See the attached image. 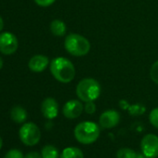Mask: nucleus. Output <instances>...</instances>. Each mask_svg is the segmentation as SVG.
<instances>
[{"label": "nucleus", "instance_id": "nucleus-7", "mask_svg": "<svg viewBox=\"0 0 158 158\" xmlns=\"http://www.w3.org/2000/svg\"><path fill=\"white\" fill-rule=\"evenodd\" d=\"M17 37L9 32L0 34V52L5 55H11L18 49Z\"/></svg>", "mask_w": 158, "mask_h": 158}, {"label": "nucleus", "instance_id": "nucleus-11", "mask_svg": "<svg viewBox=\"0 0 158 158\" xmlns=\"http://www.w3.org/2000/svg\"><path fill=\"white\" fill-rule=\"evenodd\" d=\"M48 58L44 55H35L32 57L28 62V67L31 71L35 73L43 72L48 65Z\"/></svg>", "mask_w": 158, "mask_h": 158}, {"label": "nucleus", "instance_id": "nucleus-16", "mask_svg": "<svg viewBox=\"0 0 158 158\" xmlns=\"http://www.w3.org/2000/svg\"><path fill=\"white\" fill-rule=\"evenodd\" d=\"M138 153L129 148H122L117 151L116 158H137Z\"/></svg>", "mask_w": 158, "mask_h": 158}, {"label": "nucleus", "instance_id": "nucleus-12", "mask_svg": "<svg viewBox=\"0 0 158 158\" xmlns=\"http://www.w3.org/2000/svg\"><path fill=\"white\" fill-rule=\"evenodd\" d=\"M10 117L15 123L22 124L26 120L27 113L24 108H23L21 106H15L14 108H12V110L10 112Z\"/></svg>", "mask_w": 158, "mask_h": 158}, {"label": "nucleus", "instance_id": "nucleus-25", "mask_svg": "<svg viewBox=\"0 0 158 158\" xmlns=\"http://www.w3.org/2000/svg\"><path fill=\"white\" fill-rule=\"evenodd\" d=\"M4 28V22H3V19L0 17V31H2Z\"/></svg>", "mask_w": 158, "mask_h": 158}, {"label": "nucleus", "instance_id": "nucleus-18", "mask_svg": "<svg viewBox=\"0 0 158 158\" xmlns=\"http://www.w3.org/2000/svg\"><path fill=\"white\" fill-rule=\"evenodd\" d=\"M150 77L152 80V82L158 85V60H156L152 65L150 70Z\"/></svg>", "mask_w": 158, "mask_h": 158}, {"label": "nucleus", "instance_id": "nucleus-10", "mask_svg": "<svg viewBox=\"0 0 158 158\" xmlns=\"http://www.w3.org/2000/svg\"><path fill=\"white\" fill-rule=\"evenodd\" d=\"M41 112L47 119H54L59 114V104L53 98H47L41 104Z\"/></svg>", "mask_w": 158, "mask_h": 158}, {"label": "nucleus", "instance_id": "nucleus-21", "mask_svg": "<svg viewBox=\"0 0 158 158\" xmlns=\"http://www.w3.org/2000/svg\"><path fill=\"white\" fill-rule=\"evenodd\" d=\"M84 110L89 114H93L96 112V104L94 102H88L84 106Z\"/></svg>", "mask_w": 158, "mask_h": 158}, {"label": "nucleus", "instance_id": "nucleus-28", "mask_svg": "<svg viewBox=\"0 0 158 158\" xmlns=\"http://www.w3.org/2000/svg\"><path fill=\"white\" fill-rule=\"evenodd\" d=\"M2 145H3V140H2L1 137H0V149L2 148Z\"/></svg>", "mask_w": 158, "mask_h": 158}, {"label": "nucleus", "instance_id": "nucleus-26", "mask_svg": "<svg viewBox=\"0 0 158 158\" xmlns=\"http://www.w3.org/2000/svg\"><path fill=\"white\" fill-rule=\"evenodd\" d=\"M137 158H147L143 153H141V154H138L137 155Z\"/></svg>", "mask_w": 158, "mask_h": 158}, {"label": "nucleus", "instance_id": "nucleus-6", "mask_svg": "<svg viewBox=\"0 0 158 158\" xmlns=\"http://www.w3.org/2000/svg\"><path fill=\"white\" fill-rule=\"evenodd\" d=\"M140 148L147 158H156L158 156V137L154 134L145 135L141 139Z\"/></svg>", "mask_w": 158, "mask_h": 158}, {"label": "nucleus", "instance_id": "nucleus-14", "mask_svg": "<svg viewBox=\"0 0 158 158\" xmlns=\"http://www.w3.org/2000/svg\"><path fill=\"white\" fill-rule=\"evenodd\" d=\"M60 158H84V153L79 148L68 147L61 152Z\"/></svg>", "mask_w": 158, "mask_h": 158}, {"label": "nucleus", "instance_id": "nucleus-4", "mask_svg": "<svg viewBox=\"0 0 158 158\" xmlns=\"http://www.w3.org/2000/svg\"><path fill=\"white\" fill-rule=\"evenodd\" d=\"M66 51L74 57H83L90 50L89 41L83 35L78 34H70L64 40Z\"/></svg>", "mask_w": 158, "mask_h": 158}, {"label": "nucleus", "instance_id": "nucleus-1", "mask_svg": "<svg viewBox=\"0 0 158 158\" xmlns=\"http://www.w3.org/2000/svg\"><path fill=\"white\" fill-rule=\"evenodd\" d=\"M53 77L60 83L67 84L73 80L75 76V68L71 60L63 57L53 59L49 66Z\"/></svg>", "mask_w": 158, "mask_h": 158}, {"label": "nucleus", "instance_id": "nucleus-27", "mask_svg": "<svg viewBox=\"0 0 158 158\" xmlns=\"http://www.w3.org/2000/svg\"><path fill=\"white\" fill-rule=\"evenodd\" d=\"M2 67H3V60L1 57H0V70L2 69Z\"/></svg>", "mask_w": 158, "mask_h": 158}, {"label": "nucleus", "instance_id": "nucleus-24", "mask_svg": "<svg viewBox=\"0 0 158 158\" xmlns=\"http://www.w3.org/2000/svg\"><path fill=\"white\" fill-rule=\"evenodd\" d=\"M119 106H120L123 110H127L128 107H129V104H128V102H127V101L122 100V101L119 102Z\"/></svg>", "mask_w": 158, "mask_h": 158}, {"label": "nucleus", "instance_id": "nucleus-22", "mask_svg": "<svg viewBox=\"0 0 158 158\" xmlns=\"http://www.w3.org/2000/svg\"><path fill=\"white\" fill-rule=\"evenodd\" d=\"M56 0H35V2L40 7H49Z\"/></svg>", "mask_w": 158, "mask_h": 158}, {"label": "nucleus", "instance_id": "nucleus-15", "mask_svg": "<svg viewBox=\"0 0 158 158\" xmlns=\"http://www.w3.org/2000/svg\"><path fill=\"white\" fill-rule=\"evenodd\" d=\"M43 158H60V153L58 149L53 145H46L41 151Z\"/></svg>", "mask_w": 158, "mask_h": 158}, {"label": "nucleus", "instance_id": "nucleus-2", "mask_svg": "<svg viewBox=\"0 0 158 158\" xmlns=\"http://www.w3.org/2000/svg\"><path fill=\"white\" fill-rule=\"evenodd\" d=\"M101 85L94 78H84L76 86V95L81 102H94L101 95Z\"/></svg>", "mask_w": 158, "mask_h": 158}, {"label": "nucleus", "instance_id": "nucleus-8", "mask_svg": "<svg viewBox=\"0 0 158 158\" xmlns=\"http://www.w3.org/2000/svg\"><path fill=\"white\" fill-rule=\"evenodd\" d=\"M84 111L83 103L78 100L68 101L62 108L63 115L68 119H75L79 117Z\"/></svg>", "mask_w": 158, "mask_h": 158}, {"label": "nucleus", "instance_id": "nucleus-17", "mask_svg": "<svg viewBox=\"0 0 158 158\" xmlns=\"http://www.w3.org/2000/svg\"><path fill=\"white\" fill-rule=\"evenodd\" d=\"M128 112L131 115H134V116H137V115H140V114H143L146 111V108L144 105L140 104V103H136V104H132V105H129L128 107Z\"/></svg>", "mask_w": 158, "mask_h": 158}, {"label": "nucleus", "instance_id": "nucleus-23", "mask_svg": "<svg viewBox=\"0 0 158 158\" xmlns=\"http://www.w3.org/2000/svg\"><path fill=\"white\" fill-rule=\"evenodd\" d=\"M24 158H43V157L42 154L37 152H30L25 155Z\"/></svg>", "mask_w": 158, "mask_h": 158}, {"label": "nucleus", "instance_id": "nucleus-19", "mask_svg": "<svg viewBox=\"0 0 158 158\" xmlns=\"http://www.w3.org/2000/svg\"><path fill=\"white\" fill-rule=\"evenodd\" d=\"M149 121L155 128L158 129V107L151 111L149 114Z\"/></svg>", "mask_w": 158, "mask_h": 158}, {"label": "nucleus", "instance_id": "nucleus-3", "mask_svg": "<svg viewBox=\"0 0 158 158\" xmlns=\"http://www.w3.org/2000/svg\"><path fill=\"white\" fill-rule=\"evenodd\" d=\"M100 127L90 121L79 123L73 130L76 140L81 144H91L100 137Z\"/></svg>", "mask_w": 158, "mask_h": 158}, {"label": "nucleus", "instance_id": "nucleus-13", "mask_svg": "<svg viewBox=\"0 0 158 158\" xmlns=\"http://www.w3.org/2000/svg\"><path fill=\"white\" fill-rule=\"evenodd\" d=\"M66 24L60 20H54L50 23V31L56 36H63L66 33Z\"/></svg>", "mask_w": 158, "mask_h": 158}, {"label": "nucleus", "instance_id": "nucleus-5", "mask_svg": "<svg viewBox=\"0 0 158 158\" xmlns=\"http://www.w3.org/2000/svg\"><path fill=\"white\" fill-rule=\"evenodd\" d=\"M19 135L23 143L27 146H34L39 142L41 138V131L35 123L29 122L22 126L19 131Z\"/></svg>", "mask_w": 158, "mask_h": 158}, {"label": "nucleus", "instance_id": "nucleus-20", "mask_svg": "<svg viewBox=\"0 0 158 158\" xmlns=\"http://www.w3.org/2000/svg\"><path fill=\"white\" fill-rule=\"evenodd\" d=\"M4 158H24L22 151L18 150V149H12V150H10Z\"/></svg>", "mask_w": 158, "mask_h": 158}, {"label": "nucleus", "instance_id": "nucleus-9", "mask_svg": "<svg viewBox=\"0 0 158 158\" xmlns=\"http://www.w3.org/2000/svg\"><path fill=\"white\" fill-rule=\"evenodd\" d=\"M120 121V114L115 110H107L103 112L99 119V124L102 128L110 129L118 125Z\"/></svg>", "mask_w": 158, "mask_h": 158}]
</instances>
